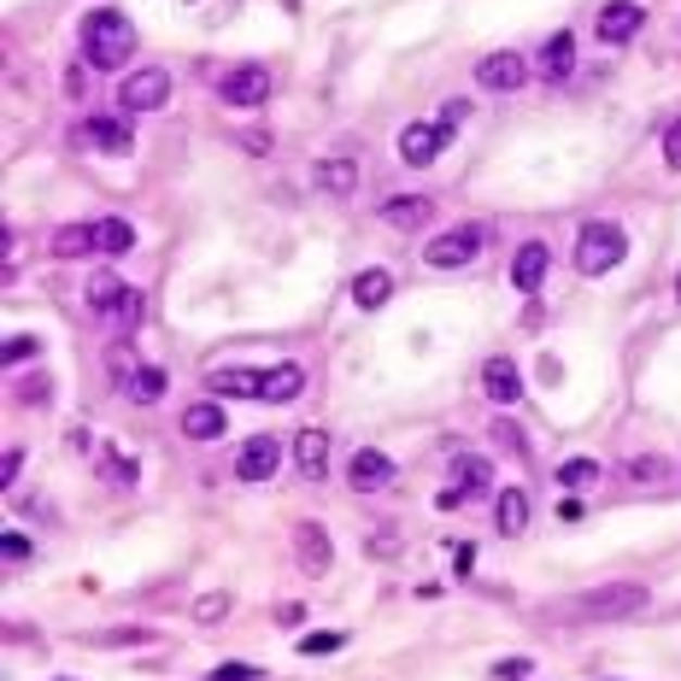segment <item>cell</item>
Wrapping results in <instances>:
<instances>
[{"instance_id": "9c48e42d", "label": "cell", "mask_w": 681, "mask_h": 681, "mask_svg": "<svg viewBox=\"0 0 681 681\" xmlns=\"http://www.w3.org/2000/svg\"><path fill=\"white\" fill-rule=\"evenodd\" d=\"M294 558L306 576H329V564H336V541H329L324 524H300L294 529Z\"/></svg>"}, {"instance_id": "7bdbcfd3", "label": "cell", "mask_w": 681, "mask_h": 681, "mask_svg": "<svg viewBox=\"0 0 681 681\" xmlns=\"http://www.w3.org/2000/svg\"><path fill=\"white\" fill-rule=\"evenodd\" d=\"M676 300H681V277H676Z\"/></svg>"}, {"instance_id": "836d02e7", "label": "cell", "mask_w": 681, "mask_h": 681, "mask_svg": "<svg viewBox=\"0 0 681 681\" xmlns=\"http://www.w3.org/2000/svg\"><path fill=\"white\" fill-rule=\"evenodd\" d=\"M365 553H370V558H394V553H400V534L388 529V524L370 529V534H365Z\"/></svg>"}, {"instance_id": "ac0fdd59", "label": "cell", "mask_w": 681, "mask_h": 681, "mask_svg": "<svg viewBox=\"0 0 681 681\" xmlns=\"http://www.w3.org/2000/svg\"><path fill=\"white\" fill-rule=\"evenodd\" d=\"M312 177H317V188H324L329 200H346V194H353V188H358V165H353V159H346V153H329L324 165L312 171Z\"/></svg>"}, {"instance_id": "8992f818", "label": "cell", "mask_w": 681, "mask_h": 681, "mask_svg": "<svg viewBox=\"0 0 681 681\" xmlns=\"http://www.w3.org/2000/svg\"><path fill=\"white\" fill-rule=\"evenodd\" d=\"M171 100V77L159 65H141V71H129L124 77V89H118V106L124 112H159Z\"/></svg>"}, {"instance_id": "7a4b0ae2", "label": "cell", "mask_w": 681, "mask_h": 681, "mask_svg": "<svg viewBox=\"0 0 681 681\" xmlns=\"http://www.w3.org/2000/svg\"><path fill=\"white\" fill-rule=\"evenodd\" d=\"M83 306H89L94 317H106V324H118V329H136L141 312H148V300H141V288H129L118 277H94L89 288H83Z\"/></svg>"}, {"instance_id": "7402d4cb", "label": "cell", "mask_w": 681, "mask_h": 681, "mask_svg": "<svg viewBox=\"0 0 681 681\" xmlns=\"http://www.w3.org/2000/svg\"><path fill=\"white\" fill-rule=\"evenodd\" d=\"M182 434H188V441H217V434H224V405L194 400V405L182 412Z\"/></svg>"}, {"instance_id": "7c38bea8", "label": "cell", "mask_w": 681, "mask_h": 681, "mask_svg": "<svg viewBox=\"0 0 681 681\" xmlns=\"http://www.w3.org/2000/svg\"><path fill=\"white\" fill-rule=\"evenodd\" d=\"M346 482H353L358 494H376V488H388V482H394V458H388V453H376V446H358V453H353V465H346Z\"/></svg>"}, {"instance_id": "277c9868", "label": "cell", "mask_w": 681, "mask_h": 681, "mask_svg": "<svg viewBox=\"0 0 681 681\" xmlns=\"http://www.w3.org/2000/svg\"><path fill=\"white\" fill-rule=\"evenodd\" d=\"M576 617H588V622H617V617H634V611H646V588L641 582H605V588H588L582 600L570 605Z\"/></svg>"}, {"instance_id": "4316f807", "label": "cell", "mask_w": 681, "mask_h": 681, "mask_svg": "<svg viewBox=\"0 0 681 681\" xmlns=\"http://www.w3.org/2000/svg\"><path fill=\"white\" fill-rule=\"evenodd\" d=\"M541 71H546V77H570V71H576V36L570 30H558L553 41H546Z\"/></svg>"}, {"instance_id": "9a60e30c", "label": "cell", "mask_w": 681, "mask_h": 681, "mask_svg": "<svg viewBox=\"0 0 681 681\" xmlns=\"http://www.w3.org/2000/svg\"><path fill=\"white\" fill-rule=\"evenodd\" d=\"M294 465L306 482H329V434L324 429H300L294 434Z\"/></svg>"}, {"instance_id": "cb8c5ba5", "label": "cell", "mask_w": 681, "mask_h": 681, "mask_svg": "<svg viewBox=\"0 0 681 681\" xmlns=\"http://www.w3.org/2000/svg\"><path fill=\"white\" fill-rule=\"evenodd\" d=\"M353 300H358L365 312L388 306V300H394V277H388V270H358V282H353Z\"/></svg>"}, {"instance_id": "ba28073f", "label": "cell", "mask_w": 681, "mask_h": 681, "mask_svg": "<svg viewBox=\"0 0 681 681\" xmlns=\"http://www.w3.org/2000/svg\"><path fill=\"white\" fill-rule=\"evenodd\" d=\"M277 465H282V441H277V434H253V441L236 453V476H241V482H270Z\"/></svg>"}, {"instance_id": "ffe728a7", "label": "cell", "mask_w": 681, "mask_h": 681, "mask_svg": "<svg viewBox=\"0 0 681 681\" xmlns=\"http://www.w3.org/2000/svg\"><path fill=\"white\" fill-rule=\"evenodd\" d=\"M258 382H265V370H212L206 388L217 400H258Z\"/></svg>"}, {"instance_id": "f1b7e54d", "label": "cell", "mask_w": 681, "mask_h": 681, "mask_svg": "<svg viewBox=\"0 0 681 681\" xmlns=\"http://www.w3.org/2000/svg\"><path fill=\"white\" fill-rule=\"evenodd\" d=\"M94 458H100V470H106L112 488H136V482H141V465H136V458L112 453V446H94Z\"/></svg>"}, {"instance_id": "b9f144b4", "label": "cell", "mask_w": 681, "mask_h": 681, "mask_svg": "<svg viewBox=\"0 0 681 681\" xmlns=\"http://www.w3.org/2000/svg\"><path fill=\"white\" fill-rule=\"evenodd\" d=\"M18 465H24V453H7V458H0V482H18Z\"/></svg>"}, {"instance_id": "6da1fadb", "label": "cell", "mask_w": 681, "mask_h": 681, "mask_svg": "<svg viewBox=\"0 0 681 681\" xmlns=\"http://www.w3.org/2000/svg\"><path fill=\"white\" fill-rule=\"evenodd\" d=\"M83 53H89L94 71H118L129 53H136V24L112 7L89 12V18H83Z\"/></svg>"}, {"instance_id": "52a82bcc", "label": "cell", "mask_w": 681, "mask_h": 681, "mask_svg": "<svg viewBox=\"0 0 681 681\" xmlns=\"http://www.w3.org/2000/svg\"><path fill=\"white\" fill-rule=\"evenodd\" d=\"M446 141H453V129H446L441 118L434 124H405L400 129V159L405 165H434V159L446 153Z\"/></svg>"}, {"instance_id": "3957f363", "label": "cell", "mask_w": 681, "mask_h": 681, "mask_svg": "<svg viewBox=\"0 0 681 681\" xmlns=\"http://www.w3.org/2000/svg\"><path fill=\"white\" fill-rule=\"evenodd\" d=\"M622 253H629V241H622V229L605 224V217L582 224V236H576V270H582V277H605L611 265H622Z\"/></svg>"}, {"instance_id": "484cf974", "label": "cell", "mask_w": 681, "mask_h": 681, "mask_svg": "<svg viewBox=\"0 0 681 681\" xmlns=\"http://www.w3.org/2000/svg\"><path fill=\"white\" fill-rule=\"evenodd\" d=\"M100 248V229L94 224H65L60 236H53V253L60 258H83V253H94Z\"/></svg>"}, {"instance_id": "30bf717a", "label": "cell", "mask_w": 681, "mask_h": 681, "mask_svg": "<svg viewBox=\"0 0 681 681\" xmlns=\"http://www.w3.org/2000/svg\"><path fill=\"white\" fill-rule=\"evenodd\" d=\"M476 83H482V89H494V94H512V89H524V83H529V65H524V53H488V60L476 65Z\"/></svg>"}, {"instance_id": "f546056e", "label": "cell", "mask_w": 681, "mask_h": 681, "mask_svg": "<svg viewBox=\"0 0 681 681\" xmlns=\"http://www.w3.org/2000/svg\"><path fill=\"white\" fill-rule=\"evenodd\" d=\"M100 253H112V258H118V253H129V248H136V229H129L124 224V217H100Z\"/></svg>"}, {"instance_id": "ab89813d", "label": "cell", "mask_w": 681, "mask_h": 681, "mask_svg": "<svg viewBox=\"0 0 681 681\" xmlns=\"http://www.w3.org/2000/svg\"><path fill=\"white\" fill-rule=\"evenodd\" d=\"M494 441L512 446V453H524V429H517V424H494Z\"/></svg>"}, {"instance_id": "5b68a950", "label": "cell", "mask_w": 681, "mask_h": 681, "mask_svg": "<svg viewBox=\"0 0 681 681\" xmlns=\"http://www.w3.org/2000/svg\"><path fill=\"white\" fill-rule=\"evenodd\" d=\"M482 241H488L482 224H458V229H441V236L424 248V258L434 270H458V265H470V258L482 253Z\"/></svg>"}, {"instance_id": "60d3db41", "label": "cell", "mask_w": 681, "mask_h": 681, "mask_svg": "<svg viewBox=\"0 0 681 681\" xmlns=\"http://www.w3.org/2000/svg\"><path fill=\"white\" fill-rule=\"evenodd\" d=\"M30 353H36V341H30V336H18V341L7 346V365H24V358H30Z\"/></svg>"}, {"instance_id": "f35d334b", "label": "cell", "mask_w": 681, "mask_h": 681, "mask_svg": "<svg viewBox=\"0 0 681 681\" xmlns=\"http://www.w3.org/2000/svg\"><path fill=\"white\" fill-rule=\"evenodd\" d=\"M664 159H670V165L681 171V118H676L670 129H664Z\"/></svg>"}, {"instance_id": "44dd1931", "label": "cell", "mask_w": 681, "mask_h": 681, "mask_svg": "<svg viewBox=\"0 0 681 681\" xmlns=\"http://www.w3.org/2000/svg\"><path fill=\"white\" fill-rule=\"evenodd\" d=\"M300 388H306V370H300V365H277V370H265V382H258V400L288 405V400H300Z\"/></svg>"}, {"instance_id": "8d00e7d4", "label": "cell", "mask_w": 681, "mask_h": 681, "mask_svg": "<svg viewBox=\"0 0 681 681\" xmlns=\"http://www.w3.org/2000/svg\"><path fill=\"white\" fill-rule=\"evenodd\" d=\"M346 641V634H306V641H300V652H306V658H317V652H336Z\"/></svg>"}, {"instance_id": "4dcf8cb0", "label": "cell", "mask_w": 681, "mask_h": 681, "mask_svg": "<svg viewBox=\"0 0 681 681\" xmlns=\"http://www.w3.org/2000/svg\"><path fill=\"white\" fill-rule=\"evenodd\" d=\"M629 476H634V482H670V458L641 453V458H629Z\"/></svg>"}, {"instance_id": "4fadbf2b", "label": "cell", "mask_w": 681, "mask_h": 681, "mask_svg": "<svg viewBox=\"0 0 681 681\" xmlns=\"http://www.w3.org/2000/svg\"><path fill=\"white\" fill-rule=\"evenodd\" d=\"M641 24H646V12L634 7V0H611V7L600 12V41L605 48H622V41L641 36Z\"/></svg>"}, {"instance_id": "d590c367", "label": "cell", "mask_w": 681, "mask_h": 681, "mask_svg": "<svg viewBox=\"0 0 681 681\" xmlns=\"http://www.w3.org/2000/svg\"><path fill=\"white\" fill-rule=\"evenodd\" d=\"M494 676H500V681H529V676H534V658H500Z\"/></svg>"}, {"instance_id": "d4e9b609", "label": "cell", "mask_w": 681, "mask_h": 681, "mask_svg": "<svg viewBox=\"0 0 681 681\" xmlns=\"http://www.w3.org/2000/svg\"><path fill=\"white\" fill-rule=\"evenodd\" d=\"M494 517H500V534H524L529 529V494H524V488H505Z\"/></svg>"}, {"instance_id": "603a6c76", "label": "cell", "mask_w": 681, "mask_h": 681, "mask_svg": "<svg viewBox=\"0 0 681 681\" xmlns=\"http://www.w3.org/2000/svg\"><path fill=\"white\" fill-rule=\"evenodd\" d=\"M429 206H434V200H424V194H394V200L382 206V224H394V229H417V224L429 217Z\"/></svg>"}, {"instance_id": "d6986e66", "label": "cell", "mask_w": 681, "mask_h": 681, "mask_svg": "<svg viewBox=\"0 0 681 681\" xmlns=\"http://www.w3.org/2000/svg\"><path fill=\"white\" fill-rule=\"evenodd\" d=\"M83 141H89L94 153L118 159V153H129V124L124 118H89V124H83Z\"/></svg>"}, {"instance_id": "1f68e13d", "label": "cell", "mask_w": 681, "mask_h": 681, "mask_svg": "<svg viewBox=\"0 0 681 681\" xmlns=\"http://www.w3.org/2000/svg\"><path fill=\"white\" fill-rule=\"evenodd\" d=\"M558 482L564 488H588V482H600V465H593V458H570V465H558Z\"/></svg>"}, {"instance_id": "83f0119b", "label": "cell", "mask_w": 681, "mask_h": 681, "mask_svg": "<svg viewBox=\"0 0 681 681\" xmlns=\"http://www.w3.org/2000/svg\"><path fill=\"white\" fill-rule=\"evenodd\" d=\"M124 394L136 400V405H159V400H165V370H159V365H141V370L124 382Z\"/></svg>"}, {"instance_id": "74e56055", "label": "cell", "mask_w": 681, "mask_h": 681, "mask_svg": "<svg viewBox=\"0 0 681 681\" xmlns=\"http://www.w3.org/2000/svg\"><path fill=\"white\" fill-rule=\"evenodd\" d=\"M465 118H470V100H446V106H441V124L446 129H458Z\"/></svg>"}, {"instance_id": "ee69618b", "label": "cell", "mask_w": 681, "mask_h": 681, "mask_svg": "<svg viewBox=\"0 0 681 681\" xmlns=\"http://www.w3.org/2000/svg\"><path fill=\"white\" fill-rule=\"evenodd\" d=\"M605 681H611V676H605Z\"/></svg>"}, {"instance_id": "e575fe53", "label": "cell", "mask_w": 681, "mask_h": 681, "mask_svg": "<svg viewBox=\"0 0 681 681\" xmlns=\"http://www.w3.org/2000/svg\"><path fill=\"white\" fill-rule=\"evenodd\" d=\"M206 681H265V670L258 664H217V676H206Z\"/></svg>"}, {"instance_id": "5bb4252c", "label": "cell", "mask_w": 681, "mask_h": 681, "mask_svg": "<svg viewBox=\"0 0 681 681\" xmlns=\"http://www.w3.org/2000/svg\"><path fill=\"white\" fill-rule=\"evenodd\" d=\"M546 270H553V253H546V241H524L512 258V288L517 294H534V288L546 282Z\"/></svg>"}, {"instance_id": "d6a6232c", "label": "cell", "mask_w": 681, "mask_h": 681, "mask_svg": "<svg viewBox=\"0 0 681 681\" xmlns=\"http://www.w3.org/2000/svg\"><path fill=\"white\" fill-rule=\"evenodd\" d=\"M188 617H194V622H224L229 617V593H200Z\"/></svg>"}, {"instance_id": "e0dca14e", "label": "cell", "mask_w": 681, "mask_h": 681, "mask_svg": "<svg viewBox=\"0 0 681 681\" xmlns=\"http://www.w3.org/2000/svg\"><path fill=\"white\" fill-rule=\"evenodd\" d=\"M482 394L494 405H512L524 394V370H517V358H488L482 365Z\"/></svg>"}, {"instance_id": "8fae6325", "label": "cell", "mask_w": 681, "mask_h": 681, "mask_svg": "<svg viewBox=\"0 0 681 681\" xmlns=\"http://www.w3.org/2000/svg\"><path fill=\"white\" fill-rule=\"evenodd\" d=\"M224 100L229 106H265L270 100V71L265 65H236L224 77Z\"/></svg>"}, {"instance_id": "2e32d148", "label": "cell", "mask_w": 681, "mask_h": 681, "mask_svg": "<svg viewBox=\"0 0 681 681\" xmlns=\"http://www.w3.org/2000/svg\"><path fill=\"white\" fill-rule=\"evenodd\" d=\"M488 482H494V465H488V458H465V465H458V476H453V488L441 494V505L453 512V505H465V500H476V494H488Z\"/></svg>"}]
</instances>
